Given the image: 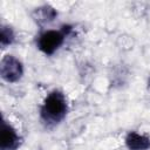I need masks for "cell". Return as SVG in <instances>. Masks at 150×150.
I'll list each match as a JSON object with an SVG mask.
<instances>
[{
    "mask_svg": "<svg viewBox=\"0 0 150 150\" xmlns=\"http://www.w3.org/2000/svg\"><path fill=\"white\" fill-rule=\"evenodd\" d=\"M15 41V34L11 26H1L0 30V43L2 48H6L7 46H11Z\"/></svg>",
    "mask_w": 150,
    "mask_h": 150,
    "instance_id": "7",
    "label": "cell"
},
{
    "mask_svg": "<svg viewBox=\"0 0 150 150\" xmlns=\"http://www.w3.org/2000/svg\"><path fill=\"white\" fill-rule=\"evenodd\" d=\"M124 143L128 150H150V137L137 131H129Z\"/></svg>",
    "mask_w": 150,
    "mask_h": 150,
    "instance_id": "5",
    "label": "cell"
},
{
    "mask_svg": "<svg viewBox=\"0 0 150 150\" xmlns=\"http://www.w3.org/2000/svg\"><path fill=\"white\" fill-rule=\"evenodd\" d=\"M73 26L62 25L59 29H46L36 36V47L45 55H53L71 34Z\"/></svg>",
    "mask_w": 150,
    "mask_h": 150,
    "instance_id": "2",
    "label": "cell"
},
{
    "mask_svg": "<svg viewBox=\"0 0 150 150\" xmlns=\"http://www.w3.org/2000/svg\"><path fill=\"white\" fill-rule=\"evenodd\" d=\"M33 16L38 23L46 25V23H49L55 20V18L57 16V12L48 5H43L34 11Z\"/></svg>",
    "mask_w": 150,
    "mask_h": 150,
    "instance_id": "6",
    "label": "cell"
},
{
    "mask_svg": "<svg viewBox=\"0 0 150 150\" xmlns=\"http://www.w3.org/2000/svg\"><path fill=\"white\" fill-rule=\"evenodd\" d=\"M0 75L6 82H18L23 75L22 62L14 55H5L0 63Z\"/></svg>",
    "mask_w": 150,
    "mask_h": 150,
    "instance_id": "3",
    "label": "cell"
},
{
    "mask_svg": "<svg viewBox=\"0 0 150 150\" xmlns=\"http://www.w3.org/2000/svg\"><path fill=\"white\" fill-rule=\"evenodd\" d=\"M69 110L68 100L61 90H52L45 97L40 107V120L46 128H53L60 124Z\"/></svg>",
    "mask_w": 150,
    "mask_h": 150,
    "instance_id": "1",
    "label": "cell"
},
{
    "mask_svg": "<svg viewBox=\"0 0 150 150\" xmlns=\"http://www.w3.org/2000/svg\"><path fill=\"white\" fill-rule=\"evenodd\" d=\"M22 138L18 134L16 129L2 118L1 132H0V150H18L21 145Z\"/></svg>",
    "mask_w": 150,
    "mask_h": 150,
    "instance_id": "4",
    "label": "cell"
}]
</instances>
